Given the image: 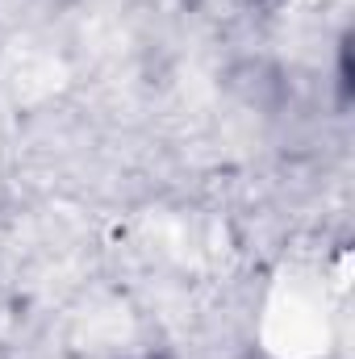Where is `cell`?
<instances>
[{"mask_svg":"<svg viewBox=\"0 0 355 359\" xmlns=\"http://www.w3.org/2000/svg\"><path fill=\"white\" fill-rule=\"evenodd\" d=\"M134 359H172V355H155V351H151V355H134Z\"/></svg>","mask_w":355,"mask_h":359,"instance_id":"cell-1","label":"cell"}]
</instances>
